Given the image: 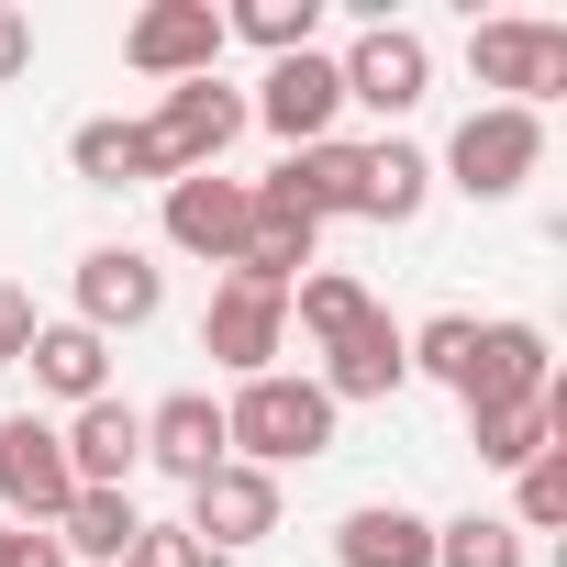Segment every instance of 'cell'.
I'll return each mask as SVG.
<instances>
[{
  "label": "cell",
  "instance_id": "cell-29",
  "mask_svg": "<svg viewBox=\"0 0 567 567\" xmlns=\"http://www.w3.org/2000/svg\"><path fill=\"white\" fill-rule=\"evenodd\" d=\"M123 567H212V556L189 545V523H145V534L123 545Z\"/></svg>",
  "mask_w": 567,
  "mask_h": 567
},
{
  "label": "cell",
  "instance_id": "cell-11",
  "mask_svg": "<svg viewBox=\"0 0 567 567\" xmlns=\"http://www.w3.org/2000/svg\"><path fill=\"white\" fill-rule=\"evenodd\" d=\"M334 112H346V79H334V56H323V45L278 56V68H267V90L245 101V123H267L290 156H301V145H323V134H334Z\"/></svg>",
  "mask_w": 567,
  "mask_h": 567
},
{
  "label": "cell",
  "instance_id": "cell-16",
  "mask_svg": "<svg viewBox=\"0 0 567 567\" xmlns=\"http://www.w3.org/2000/svg\"><path fill=\"white\" fill-rule=\"evenodd\" d=\"M145 456H156L167 478H189V489H200V478L234 456V445H223V401H212V390H167V401L145 412Z\"/></svg>",
  "mask_w": 567,
  "mask_h": 567
},
{
  "label": "cell",
  "instance_id": "cell-24",
  "mask_svg": "<svg viewBox=\"0 0 567 567\" xmlns=\"http://www.w3.org/2000/svg\"><path fill=\"white\" fill-rule=\"evenodd\" d=\"M223 34H245V45L278 68V56H301V45L323 34V0H245V12H223Z\"/></svg>",
  "mask_w": 567,
  "mask_h": 567
},
{
  "label": "cell",
  "instance_id": "cell-4",
  "mask_svg": "<svg viewBox=\"0 0 567 567\" xmlns=\"http://www.w3.org/2000/svg\"><path fill=\"white\" fill-rule=\"evenodd\" d=\"M357 178H368V145L323 134V145H301V156H278L267 178H245V189H256V212H267V223H301V234H323L334 212H357Z\"/></svg>",
  "mask_w": 567,
  "mask_h": 567
},
{
  "label": "cell",
  "instance_id": "cell-5",
  "mask_svg": "<svg viewBox=\"0 0 567 567\" xmlns=\"http://www.w3.org/2000/svg\"><path fill=\"white\" fill-rule=\"evenodd\" d=\"M223 12L212 0H145V12L123 23V68L134 79H156V90H178V79H212L223 68Z\"/></svg>",
  "mask_w": 567,
  "mask_h": 567
},
{
  "label": "cell",
  "instance_id": "cell-31",
  "mask_svg": "<svg viewBox=\"0 0 567 567\" xmlns=\"http://www.w3.org/2000/svg\"><path fill=\"white\" fill-rule=\"evenodd\" d=\"M0 567H68L45 523H0Z\"/></svg>",
  "mask_w": 567,
  "mask_h": 567
},
{
  "label": "cell",
  "instance_id": "cell-15",
  "mask_svg": "<svg viewBox=\"0 0 567 567\" xmlns=\"http://www.w3.org/2000/svg\"><path fill=\"white\" fill-rule=\"evenodd\" d=\"M412 379V346H401V323L390 312H357L334 346H323V401L346 412V401H390Z\"/></svg>",
  "mask_w": 567,
  "mask_h": 567
},
{
  "label": "cell",
  "instance_id": "cell-12",
  "mask_svg": "<svg viewBox=\"0 0 567 567\" xmlns=\"http://www.w3.org/2000/svg\"><path fill=\"white\" fill-rule=\"evenodd\" d=\"M167 312V278H156V256L145 245H90L79 256V323L112 346V334H145Z\"/></svg>",
  "mask_w": 567,
  "mask_h": 567
},
{
  "label": "cell",
  "instance_id": "cell-13",
  "mask_svg": "<svg viewBox=\"0 0 567 567\" xmlns=\"http://www.w3.org/2000/svg\"><path fill=\"white\" fill-rule=\"evenodd\" d=\"M245 234H256V189H245V178H223V167L167 178V245H178V256L234 267V256H245Z\"/></svg>",
  "mask_w": 567,
  "mask_h": 567
},
{
  "label": "cell",
  "instance_id": "cell-8",
  "mask_svg": "<svg viewBox=\"0 0 567 567\" xmlns=\"http://www.w3.org/2000/svg\"><path fill=\"white\" fill-rule=\"evenodd\" d=\"M145 134H156L167 178H200V167H223V145L245 134V90H223V68H212V79H178V90L145 112Z\"/></svg>",
  "mask_w": 567,
  "mask_h": 567
},
{
  "label": "cell",
  "instance_id": "cell-28",
  "mask_svg": "<svg viewBox=\"0 0 567 567\" xmlns=\"http://www.w3.org/2000/svg\"><path fill=\"white\" fill-rule=\"evenodd\" d=\"M401 346H412V368H423V379H445V390H456V379H467V357H478V323H467V312H434V323H423V334H401Z\"/></svg>",
  "mask_w": 567,
  "mask_h": 567
},
{
  "label": "cell",
  "instance_id": "cell-18",
  "mask_svg": "<svg viewBox=\"0 0 567 567\" xmlns=\"http://www.w3.org/2000/svg\"><path fill=\"white\" fill-rule=\"evenodd\" d=\"M34 390H56L68 412H90V401H112V346L90 334V323H34Z\"/></svg>",
  "mask_w": 567,
  "mask_h": 567
},
{
  "label": "cell",
  "instance_id": "cell-32",
  "mask_svg": "<svg viewBox=\"0 0 567 567\" xmlns=\"http://www.w3.org/2000/svg\"><path fill=\"white\" fill-rule=\"evenodd\" d=\"M23 68H34V23L0 0V79H23Z\"/></svg>",
  "mask_w": 567,
  "mask_h": 567
},
{
  "label": "cell",
  "instance_id": "cell-21",
  "mask_svg": "<svg viewBox=\"0 0 567 567\" xmlns=\"http://www.w3.org/2000/svg\"><path fill=\"white\" fill-rule=\"evenodd\" d=\"M467 445H478V467L523 478L545 445H567V390H545V401H523V412H467Z\"/></svg>",
  "mask_w": 567,
  "mask_h": 567
},
{
  "label": "cell",
  "instance_id": "cell-6",
  "mask_svg": "<svg viewBox=\"0 0 567 567\" xmlns=\"http://www.w3.org/2000/svg\"><path fill=\"white\" fill-rule=\"evenodd\" d=\"M278 346H290V290H267V278H223L212 312H200V357L223 379H267Z\"/></svg>",
  "mask_w": 567,
  "mask_h": 567
},
{
  "label": "cell",
  "instance_id": "cell-1",
  "mask_svg": "<svg viewBox=\"0 0 567 567\" xmlns=\"http://www.w3.org/2000/svg\"><path fill=\"white\" fill-rule=\"evenodd\" d=\"M223 445L245 456V467H301V456H323L334 445V401H323V379H290V368H267V379H234V401H223Z\"/></svg>",
  "mask_w": 567,
  "mask_h": 567
},
{
  "label": "cell",
  "instance_id": "cell-14",
  "mask_svg": "<svg viewBox=\"0 0 567 567\" xmlns=\"http://www.w3.org/2000/svg\"><path fill=\"white\" fill-rule=\"evenodd\" d=\"M267 534H278V478L245 467V456H223V467L189 489V545H200V556H234V545H267Z\"/></svg>",
  "mask_w": 567,
  "mask_h": 567
},
{
  "label": "cell",
  "instance_id": "cell-20",
  "mask_svg": "<svg viewBox=\"0 0 567 567\" xmlns=\"http://www.w3.org/2000/svg\"><path fill=\"white\" fill-rule=\"evenodd\" d=\"M68 167H79L90 189H134V178H156V189H167V156H156V134H145V123H123V112L79 123V134H68Z\"/></svg>",
  "mask_w": 567,
  "mask_h": 567
},
{
  "label": "cell",
  "instance_id": "cell-19",
  "mask_svg": "<svg viewBox=\"0 0 567 567\" xmlns=\"http://www.w3.org/2000/svg\"><path fill=\"white\" fill-rule=\"evenodd\" d=\"M334 556H346V567H434V523H423L412 501H357V512L334 523Z\"/></svg>",
  "mask_w": 567,
  "mask_h": 567
},
{
  "label": "cell",
  "instance_id": "cell-30",
  "mask_svg": "<svg viewBox=\"0 0 567 567\" xmlns=\"http://www.w3.org/2000/svg\"><path fill=\"white\" fill-rule=\"evenodd\" d=\"M23 357H34V301L0 278V368H23Z\"/></svg>",
  "mask_w": 567,
  "mask_h": 567
},
{
  "label": "cell",
  "instance_id": "cell-27",
  "mask_svg": "<svg viewBox=\"0 0 567 567\" xmlns=\"http://www.w3.org/2000/svg\"><path fill=\"white\" fill-rule=\"evenodd\" d=\"M556 523H567V445H545L512 478V534H556Z\"/></svg>",
  "mask_w": 567,
  "mask_h": 567
},
{
  "label": "cell",
  "instance_id": "cell-26",
  "mask_svg": "<svg viewBox=\"0 0 567 567\" xmlns=\"http://www.w3.org/2000/svg\"><path fill=\"white\" fill-rule=\"evenodd\" d=\"M434 567H523V534L501 512H456V523H434Z\"/></svg>",
  "mask_w": 567,
  "mask_h": 567
},
{
  "label": "cell",
  "instance_id": "cell-3",
  "mask_svg": "<svg viewBox=\"0 0 567 567\" xmlns=\"http://www.w3.org/2000/svg\"><path fill=\"white\" fill-rule=\"evenodd\" d=\"M467 79L501 90L512 112H545V101L567 90V23H534V12L478 23V34H467Z\"/></svg>",
  "mask_w": 567,
  "mask_h": 567
},
{
  "label": "cell",
  "instance_id": "cell-10",
  "mask_svg": "<svg viewBox=\"0 0 567 567\" xmlns=\"http://www.w3.org/2000/svg\"><path fill=\"white\" fill-rule=\"evenodd\" d=\"M68 501H79V478H68L56 423L12 412V423H0V523H45V534H56V512H68Z\"/></svg>",
  "mask_w": 567,
  "mask_h": 567
},
{
  "label": "cell",
  "instance_id": "cell-23",
  "mask_svg": "<svg viewBox=\"0 0 567 567\" xmlns=\"http://www.w3.org/2000/svg\"><path fill=\"white\" fill-rule=\"evenodd\" d=\"M145 534V512H134V489H79L68 512H56V556H79V567H123V545Z\"/></svg>",
  "mask_w": 567,
  "mask_h": 567
},
{
  "label": "cell",
  "instance_id": "cell-25",
  "mask_svg": "<svg viewBox=\"0 0 567 567\" xmlns=\"http://www.w3.org/2000/svg\"><path fill=\"white\" fill-rule=\"evenodd\" d=\"M290 312H301V334H312V346H334V334H346L357 312H379V301H368V278H346V267H312L301 290H290Z\"/></svg>",
  "mask_w": 567,
  "mask_h": 567
},
{
  "label": "cell",
  "instance_id": "cell-17",
  "mask_svg": "<svg viewBox=\"0 0 567 567\" xmlns=\"http://www.w3.org/2000/svg\"><path fill=\"white\" fill-rule=\"evenodd\" d=\"M68 478L79 489H123L134 467H145V412L134 401H90V412H68Z\"/></svg>",
  "mask_w": 567,
  "mask_h": 567
},
{
  "label": "cell",
  "instance_id": "cell-2",
  "mask_svg": "<svg viewBox=\"0 0 567 567\" xmlns=\"http://www.w3.org/2000/svg\"><path fill=\"white\" fill-rule=\"evenodd\" d=\"M545 167V112H512V101H478L456 134H445V178L467 200H512L523 178Z\"/></svg>",
  "mask_w": 567,
  "mask_h": 567
},
{
  "label": "cell",
  "instance_id": "cell-22",
  "mask_svg": "<svg viewBox=\"0 0 567 567\" xmlns=\"http://www.w3.org/2000/svg\"><path fill=\"white\" fill-rule=\"evenodd\" d=\"M423 200H434V156L401 145V134H379L368 145V178H357V223H412Z\"/></svg>",
  "mask_w": 567,
  "mask_h": 567
},
{
  "label": "cell",
  "instance_id": "cell-7",
  "mask_svg": "<svg viewBox=\"0 0 567 567\" xmlns=\"http://www.w3.org/2000/svg\"><path fill=\"white\" fill-rule=\"evenodd\" d=\"M334 79H346V101H357V112L401 123V112H423V90H434V45H423L412 23H368V34L334 56Z\"/></svg>",
  "mask_w": 567,
  "mask_h": 567
},
{
  "label": "cell",
  "instance_id": "cell-9",
  "mask_svg": "<svg viewBox=\"0 0 567 567\" xmlns=\"http://www.w3.org/2000/svg\"><path fill=\"white\" fill-rule=\"evenodd\" d=\"M545 390H556L545 323H478V357H467L456 401H467V412H523V401H545Z\"/></svg>",
  "mask_w": 567,
  "mask_h": 567
}]
</instances>
